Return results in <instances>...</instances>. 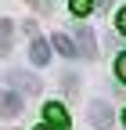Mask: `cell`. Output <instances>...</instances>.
<instances>
[{
    "mask_svg": "<svg viewBox=\"0 0 126 130\" xmlns=\"http://www.w3.org/2000/svg\"><path fill=\"white\" fill-rule=\"evenodd\" d=\"M43 116H47V126H51V130H65L69 126V112H65L61 101H51V105L43 108Z\"/></svg>",
    "mask_w": 126,
    "mask_h": 130,
    "instance_id": "1",
    "label": "cell"
},
{
    "mask_svg": "<svg viewBox=\"0 0 126 130\" xmlns=\"http://www.w3.org/2000/svg\"><path fill=\"white\" fill-rule=\"evenodd\" d=\"M22 112V94H14V90H0V116L4 119H14Z\"/></svg>",
    "mask_w": 126,
    "mask_h": 130,
    "instance_id": "2",
    "label": "cell"
},
{
    "mask_svg": "<svg viewBox=\"0 0 126 130\" xmlns=\"http://www.w3.org/2000/svg\"><path fill=\"white\" fill-rule=\"evenodd\" d=\"M90 123L97 130H108V126H112V108H108L104 101H94L90 105Z\"/></svg>",
    "mask_w": 126,
    "mask_h": 130,
    "instance_id": "3",
    "label": "cell"
},
{
    "mask_svg": "<svg viewBox=\"0 0 126 130\" xmlns=\"http://www.w3.org/2000/svg\"><path fill=\"white\" fill-rule=\"evenodd\" d=\"M76 36H79V54H83V58H94V54H97V40H94L90 25H79Z\"/></svg>",
    "mask_w": 126,
    "mask_h": 130,
    "instance_id": "4",
    "label": "cell"
},
{
    "mask_svg": "<svg viewBox=\"0 0 126 130\" xmlns=\"http://www.w3.org/2000/svg\"><path fill=\"white\" fill-rule=\"evenodd\" d=\"M29 58H33L36 65H47V61H51V47H47L43 36H33V43H29Z\"/></svg>",
    "mask_w": 126,
    "mask_h": 130,
    "instance_id": "5",
    "label": "cell"
},
{
    "mask_svg": "<svg viewBox=\"0 0 126 130\" xmlns=\"http://www.w3.org/2000/svg\"><path fill=\"white\" fill-rule=\"evenodd\" d=\"M54 47H58L65 58H76V54H79V47H76V40L69 36V32H58V36H54Z\"/></svg>",
    "mask_w": 126,
    "mask_h": 130,
    "instance_id": "6",
    "label": "cell"
},
{
    "mask_svg": "<svg viewBox=\"0 0 126 130\" xmlns=\"http://www.w3.org/2000/svg\"><path fill=\"white\" fill-rule=\"evenodd\" d=\"M11 79H14V87H22V90H33V94H40V79H33L29 72H11Z\"/></svg>",
    "mask_w": 126,
    "mask_h": 130,
    "instance_id": "7",
    "label": "cell"
},
{
    "mask_svg": "<svg viewBox=\"0 0 126 130\" xmlns=\"http://www.w3.org/2000/svg\"><path fill=\"white\" fill-rule=\"evenodd\" d=\"M11 40H14L11 22H0V54H7V51H11Z\"/></svg>",
    "mask_w": 126,
    "mask_h": 130,
    "instance_id": "8",
    "label": "cell"
},
{
    "mask_svg": "<svg viewBox=\"0 0 126 130\" xmlns=\"http://www.w3.org/2000/svg\"><path fill=\"white\" fill-rule=\"evenodd\" d=\"M90 7H94V0H72V14H76V18L90 14Z\"/></svg>",
    "mask_w": 126,
    "mask_h": 130,
    "instance_id": "9",
    "label": "cell"
},
{
    "mask_svg": "<svg viewBox=\"0 0 126 130\" xmlns=\"http://www.w3.org/2000/svg\"><path fill=\"white\" fill-rule=\"evenodd\" d=\"M115 76H119V79H126V54H119V58H115Z\"/></svg>",
    "mask_w": 126,
    "mask_h": 130,
    "instance_id": "10",
    "label": "cell"
},
{
    "mask_svg": "<svg viewBox=\"0 0 126 130\" xmlns=\"http://www.w3.org/2000/svg\"><path fill=\"white\" fill-rule=\"evenodd\" d=\"M115 29H119V32H122V36H126V7H122V11H119V14H115Z\"/></svg>",
    "mask_w": 126,
    "mask_h": 130,
    "instance_id": "11",
    "label": "cell"
},
{
    "mask_svg": "<svg viewBox=\"0 0 126 130\" xmlns=\"http://www.w3.org/2000/svg\"><path fill=\"white\" fill-rule=\"evenodd\" d=\"M36 130H51V126H36Z\"/></svg>",
    "mask_w": 126,
    "mask_h": 130,
    "instance_id": "12",
    "label": "cell"
},
{
    "mask_svg": "<svg viewBox=\"0 0 126 130\" xmlns=\"http://www.w3.org/2000/svg\"><path fill=\"white\" fill-rule=\"evenodd\" d=\"M122 119H126V112H122Z\"/></svg>",
    "mask_w": 126,
    "mask_h": 130,
    "instance_id": "13",
    "label": "cell"
}]
</instances>
